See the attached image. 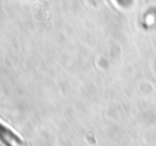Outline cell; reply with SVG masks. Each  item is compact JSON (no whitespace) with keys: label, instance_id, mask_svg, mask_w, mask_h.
I'll list each match as a JSON object with an SVG mask.
<instances>
[{"label":"cell","instance_id":"6da1fadb","mask_svg":"<svg viewBox=\"0 0 156 146\" xmlns=\"http://www.w3.org/2000/svg\"><path fill=\"white\" fill-rule=\"evenodd\" d=\"M0 145L2 146H23L25 142L10 127L0 122Z\"/></svg>","mask_w":156,"mask_h":146}]
</instances>
